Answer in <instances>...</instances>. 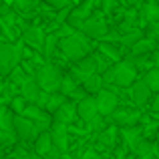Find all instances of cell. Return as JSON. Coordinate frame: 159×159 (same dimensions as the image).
<instances>
[{"label": "cell", "instance_id": "obj_1", "mask_svg": "<svg viewBox=\"0 0 159 159\" xmlns=\"http://www.w3.org/2000/svg\"><path fill=\"white\" fill-rule=\"evenodd\" d=\"M137 77H139V70L133 65L131 58L129 61H119V62H113L103 73V85L105 87L115 85V87H121V89H127L137 81Z\"/></svg>", "mask_w": 159, "mask_h": 159}, {"label": "cell", "instance_id": "obj_2", "mask_svg": "<svg viewBox=\"0 0 159 159\" xmlns=\"http://www.w3.org/2000/svg\"><path fill=\"white\" fill-rule=\"evenodd\" d=\"M58 48H61L62 57L70 62L81 61L83 57L91 54V43L89 36H85L83 32H73V34H66L58 39Z\"/></svg>", "mask_w": 159, "mask_h": 159}, {"label": "cell", "instance_id": "obj_3", "mask_svg": "<svg viewBox=\"0 0 159 159\" xmlns=\"http://www.w3.org/2000/svg\"><path fill=\"white\" fill-rule=\"evenodd\" d=\"M34 81L36 85L43 91H48V93H54V91L61 89V81H62V73L57 65L52 62H44V65H39L34 70Z\"/></svg>", "mask_w": 159, "mask_h": 159}, {"label": "cell", "instance_id": "obj_4", "mask_svg": "<svg viewBox=\"0 0 159 159\" xmlns=\"http://www.w3.org/2000/svg\"><path fill=\"white\" fill-rule=\"evenodd\" d=\"M22 61V44H12V43H2L0 44V73L10 75L14 66L20 65Z\"/></svg>", "mask_w": 159, "mask_h": 159}, {"label": "cell", "instance_id": "obj_5", "mask_svg": "<svg viewBox=\"0 0 159 159\" xmlns=\"http://www.w3.org/2000/svg\"><path fill=\"white\" fill-rule=\"evenodd\" d=\"M77 115L89 125L91 129H99L103 125V117L99 115L97 111V103H95V97L93 95H87L85 99L77 103Z\"/></svg>", "mask_w": 159, "mask_h": 159}, {"label": "cell", "instance_id": "obj_6", "mask_svg": "<svg viewBox=\"0 0 159 159\" xmlns=\"http://www.w3.org/2000/svg\"><path fill=\"white\" fill-rule=\"evenodd\" d=\"M111 119L117 127H135L143 119V113L139 109H133V107H117L111 113Z\"/></svg>", "mask_w": 159, "mask_h": 159}, {"label": "cell", "instance_id": "obj_7", "mask_svg": "<svg viewBox=\"0 0 159 159\" xmlns=\"http://www.w3.org/2000/svg\"><path fill=\"white\" fill-rule=\"evenodd\" d=\"M95 103H97V111L101 117H111V113L119 107V95L113 93L111 89L103 87L97 95H95Z\"/></svg>", "mask_w": 159, "mask_h": 159}, {"label": "cell", "instance_id": "obj_8", "mask_svg": "<svg viewBox=\"0 0 159 159\" xmlns=\"http://www.w3.org/2000/svg\"><path fill=\"white\" fill-rule=\"evenodd\" d=\"M22 115H24V117H28V119H30L32 123L36 125L39 133H40V131H47V129L51 127V123H52V115H51V113H48L47 109L34 105V103H28V105L24 107Z\"/></svg>", "mask_w": 159, "mask_h": 159}, {"label": "cell", "instance_id": "obj_9", "mask_svg": "<svg viewBox=\"0 0 159 159\" xmlns=\"http://www.w3.org/2000/svg\"><path fill=\"white\" fill-rule=\"evenodd\" d=\"M14 135L18 141H34L39 135V129L28 117L14 115Z\"/></svg>", "mask_w": 159, "mask_h": 159}, {"label": "cell", "instance_id": "obj_10", "mask_svg": "<svg viewBox=\"0 0 159 159\" xmlns=\"http://www.w3.org/2000/svg\"><path fill=\"white\" fill-rule=\"evenodd\" d=\"M79 30L85 36H89V39H105L107 36V22L101 16H89L87 20H83Z\"/></svg>", "mask_w": 159, "mask_h": 159}, {"label": "cell", "instance_id": "obj_11", "mask_svg": "<svg viewBox=\"0 0 159 159\" xmlns=\"http://www.w3.org/2000/svg\"><path fill=\"white\" fill-rule=\"evenodd\" d=\"M95 73H97V62H95L93 54H87L81 61L73 62V70H70V75H73L79 83H83L85 79H89L91 75H95Z\"/></svg>", "mask_w": 159, "mask_h": 159}, {"label": "cell", "instance_id": "obj_12", "mask_svg": "<svg viewBox=\"0 0 159 159\" xmlns=\"http://www.w3.org/2000/svg\"><path fill=\"white\" fill-rule=\"evenodd\" d=\"M48 133H51L52 145L58 149V151H61V153H66V151H69V127H66L65 123H58V121L51 123Z\"/></svg>", "mask_w": 159, "mask_h": 159}, {"label": "cell", "instance_id": "obj_13", "mask_svg": "<svg viewBox=\"0 0 159 159\" xmlns=\"http://www.w3.org/2000/svg\"><path fill=\"white\" fill-rule=\"evenodd\" d=\"M151 95H153V91L147 87V83H145L143 79H141V81L137 79V81L129 87V97H131V101L135 103L137 107H143L145 103H149L151 101Z\"/></svg>", "mask_w": 159, "mask_h": 159}, {"label": "cell", "instance_id": "obj_14", "mask_svg": "<svg viewBox=\"0 0 159 159\" xmlns=\"http://www.w3.org/2000/svg\"><path fill=\"white\" fill-rule=\"evenodd\" d=\"M22 39L28 44V48L34 51H43L44 44V30L40 26H24L22 28Z\"/></svg>", "mask_w": 159, "mask_h": 159}, {"label": "cell", "instance_id": "obj_15", "mask_svg": "<svg viewBox=\"0 0 159 159\" xmlns=\"http://www.w3.org/2000/svg\"><path fill=\"white\" fill-rule=\"evenodd\" d=\"M75 119H77V103L69 101V99L52 113V121H58V123H65V125H70Z\"/></svg>", "mask_w": 159, "mask_h": 159}, {"label": "cell", "instance_id": "obj_16", "mask_svg": "<svg viewBox=\"0 0 159 159\" xmlns=\"http://www.w3.org/2000/svg\"><path fill=\"white\" fill-rule=\"evenodd\" d=\"M119 133H121V139L125 141V145H127L131 151L137 147V143L143 139V129H141L139 125H135V127H119Z\"/></svg>", "mask_w": 159, "mask_h": 159}, {"label": "cell", "instance_id": "obj_17", "mask_svg": "<svg viewBox=\"0 0 159 159\" xmlns=\"http://www.w3.org/2000/svg\"><path fill=\"white\" fill-rule=\"evenodd\" d=\"M34 143V153L39 157H44V155H48V153L52 151V139H51V133H48V129L47 131H40L39 135H36V139L32 141Z\"/></svg>", "mask_w": 159, "mask_h": 159}, {"label": "cell", "instance_id": "obj_18", "mask_svg": "<svg viewBox=\"0 0 159 159\" xmlns=\"http://www.w3.org/2000/svg\"><path fill=\"white\" fill-rule=\"evenodd\" d=\"M133 153L141 159H155V157H159V145L153 143V141L141 139L139 143H137V147L133 149Z\"/></svg>", "mask_w": 159, "mask_h": 159}, {"label": "cell", "instance_id": "obj_19", "mask_svg": "<svg viewBox=\"0 0 159 159\" xmlns=\"http://www.w3.org/2000/svg\"><path fill=\"white\" fill-rule=\"evenodd\" d=\"M157 48V43L151 39V36H141L135 44H131V54L133 57H145V54H151Z\"/></svg>", "mask_w": 159, "mask_h": 159}, {"label": "cell", "instance_id": "obj_20", "mask_svg": "<svg viewBox=\"0 0 159 159\" xmlns=\"http://www.w3.org/2000/svg\"><path fill=\"white\" fill-rule=\"evenodd\" d=\"M139 16H141V20H145L147 24L157 22L159 20V4L155 2V0H145V2L141 4Z\"/></svg>", "mask_w": 159, "mask_h": 159}, {"label": "cell", "instance_id": "obj_21", "mask_svg": "<svg viewBox=\"0 0 159 159\" xmlns=\"http://www.w3.org/2000/svg\"><path fill=\"white\" fill-rule=\"evenodd\" d=\"M18 93L26 99V103H36V99H39V95H40V87L36 85L34 77H30L28 81H24L22 85H20Z\"/></svg>", "mask_w": 159, "mask_h": 159}, {"label": "cell", "instance_id": "obj_22", "mask_svg": "<svg viewBox=\"0 0 159 159\" xmlns=\"http://www.w3.org/2000/svg\"><path fill=\"white\" fill-rule=\"evenodd\" d=\"M81 85H83V89H85L89 95H97L99 91H101L103 87H105V85H103V77H101L99 73L91 75V77H89V79H85V81H83Z\"/></svg>", "mask_w": 159, "mask_h": 159}, {"label": "cell", "instance_id": "obj_23", "mask_svg": "<svg viewBox=\"0 0 159 159\" xmlns=\"http://www.w3.org/2000/svg\"><path fill=\"white\" fill-rule=\"evenodd\" d=\"M0 129L14 133V113L10 111V107L0 103Z\"/></svg>", "mask_w": 159, "mask_h": 159}, {"label": "cell", "instance_id": "obj_24", "mask_svg": "<svg viewBox=\"0 0 159 159\" xmlns=\"http://www.w3.org/2000/svg\"><path fill=\"white\" fill-rule=\"evenodd\" d=\"M79 87H81V83H79L77 79L73 77V75H62V81H61V89H58V91H61V93L65 95L66 99H69L70 95H73L75 91L79 89Z\"/></svg>", "mask_w": 159, "mask_h": 159}, {"label": "cell", "instance_id": "obj_25", "mask_svg": "<svg viewBox=\"0 0 159 159\" xmlns=\"http://www.w3.org/2000/svg\"><path fill=\"white\" fill-rule=\"evenodd\" d=\"M57 48H58V34L57 32H51V34L44 36V44H43V51L40 52L44 54V58H51Z\"/></svg>", "mask_w": 159, "mask_h": 159}, {"label": "cell", "instance_id": "obj_26", "mask_svg": "<svg viewBox=\"0 0 159 159\" xmlns=\"http://www.w3.org/2000/svg\"><path fill=\"white\" fill-rule=\"evenodd\" d=\"M143 81L147 83V87L153 91V93H157L159 91V66H151V69L145 70Z\"/></svg>", "mask_w": 159, "mask_h": 159}, {"label": "cell", "instance_id": "obj_27", "mask_svg": "<svg viewBox=\"0 0 159 159\" xmlns=\"http://www.w3.org/2000/svg\"><path fill=\"white\" fill-rule=\"evenodd\" d=\"M65 101H66V97H65V95H62L61 91H54V93L48 95V101H47V105H44V109H47V111L52 115V113L57 111V109L61 107Z\"/></svg>", "mask_w": 159, "mask_h": 159}, {"label": "cell", "instance_id": "obj_28", "mask_svg": "<svg viewBox=\"0 0 159 159\" xmlns=\"http://www.w3.org/2000/svg\"><path fill=\"white\" fill-rule=\"evenodd\" d=\"M99 52L103 57H107L111 62H119L121 61V52L117 48H113V44H99Z\"/></svg>", "mask_w": 159, "mask_h": 159}, {"label": "cell", "instance_id": "obj_29", "mask_svg": "<svg viewBox=\"0 0 159 159\" xmlns=\"http://www.w3.org/2000/svg\"><path fill=\"white\" fill-rule=\"evenodd\" d=\"M26 105H28V103H26V99H24L22 95L10 99V111L14 113V115H22V111H24V107H26Z\"/></svg>", "mask_w": 159, "mask_h": 159}, {"label": "cell", "instance_id": "obj_30", "mask_svg": "<svg viewBox=\"0 0 159 159\" xmlns=\"http://www.w3.org/2000/svg\"><path fill=\"white\" fill-rule=\"evenodd\" d=\"M115 137H117V127H111V131L105 129V131L99 135V141H101L103 145H107V147H113V145H115Z\"/></svg>", "mask_w": 159, "mask_h": 159}, {"label": "cell", "instance_id": "obj_31", "mask_svg": "<svg viewBox=\"0 0 159 159\" xmlns=\"http://www.w3.org/2000/svg\"><path fill=\"white\" fill-rule=\"evenodd\" d=\"M12 2H14V6L18 8L22 14H28V12H30L32 8L40 2V0H12Z\"/></svg>", "mask_w": 159, "mask_h": 159}, {"label": "cell", "instance_id": "obj_32", "mask_svg": "<svg viewBox=\"0 0 159 159\" xmlns=\"http://www.w3.org/2000/svg\"><path fill=\"white\" fill-rule=\"evenodd\" d=\"M139 39H141V30H139V28H135V30H129V32H125V34L121 36V44L131 47V44H135Z\"/></svg>", "mask_w": 159, "mask_h": 159}, {"label": "cell", "instance_id": "obj_33", "mask_svg": "<svg viewBox=\"0 0 159 159\" xmlns=\"http://www.w3.org/2000/svg\"><path fill=\"white\" fill-rule=\"evenodd\" d=\"M16 141V135L12 131H4L0 129V145H12Z\"/></svg>", "mask_w": 159, "mask_h": 159}, {"label": "cell", "instance_id": "obj_34", "mask_svg": "<svg viewBox=\"0 0 159 159\" xmlns=\"http://www.w3.org/2000/svg\"><path fill=\"white\" fill-rule=\"evenodd\" d=\"M44 2L51 8H54V10H62V8L70 6V0H44Z\"/></svg>", "mask_w": 159, "mask_h": 159}, {"label": "cell", "instance_id": "obj_35", "mask_svg": "<svg viewBox=\"0 0 159 159\" xmlns=\"http://www.w3.org/2000/svg\"><path fill=\"white\" fill-rule=\"evenodd\" d=\"M149 36H151V39L159 44V20H157V22H151V24H149Z\"/></svg>", "mask_w": 159, "mask_h": 159}, {"label": "cell", "instance_id": "obj_36", "mask_svg": "<svg viewBox=\"0 0 159 159\" xmlns=\"http://www.w3.org/2000/svg\"><path fill=\"white\" fill-rule=\"evenodd\" d=\"M151 111L153 113H159V91L151 95Z\"/></svg>", "mask_w": 159, "mask_h": 159}, {"label": "cell", "instance_id": "obj_37", "mask_svg": "<svg viewBox=\"0 0 159 159\" xmlns=\"http://www.w3.org/2000/svg\"><path fill=\"white\" fill-rule=\"evenodd\" d=\"M16 159H40L36 153H18V157Z\"/></svg>", "mask_w": 159, "mask_h": 159}, {"label": "cell", "instance_id": "obj_38", "mask_svg": "<svg viewBox=\"0 0 159 159\" xmlns=\"http://www.w3.org/2000/svg\"><path fill=\"white\" fill-rule=\"evenodd\" d=\"M151 62H153V66H159V48H155L151 52Z\"/></svg>", "mask_w": 159, "mask_h": 159}, {"label": "cell", "instance_id": "obj_39", "mask_svg": "<svg viewBox=\"0 0 159 159\" xmlns=\"http://www.w3.org/2000/svg\"><path fill=\"white\" fill-rule=\"evenodd\" d=\"M81 159H99V155H97L95 149H89V151L85 153V157H81Z\"/></svg>", "mask_w": 159, "mask_h": 159}, {"label": "cell", "instance_id": "obj_40", "mask_svg": "<svg viewBox=\"0 0 159 159\" xmlns=\"http://www.w3.org/2000/svg\"><path fill=\"white\" fill-rule=\"evenodd\" d=\"M125 2H129L131 6H139V4H143L145 0H125Z\"/></svg>", "mask_w": 159, "mask_h": 159}, {"label": "cell", "instance_id": "obj_41", "mask_svg": "<svg viewBox=\"0 0 159 159\" xmlns=\"http://www.w3.org/2000/svg\"><path fill=\"white\" fill-rule=\"evenodd\" d=\"M155 141H157V145H159V131H157V135H155Z\"/></svg>", "mask_w": 159, "mask_h": 159}]
</instances>
